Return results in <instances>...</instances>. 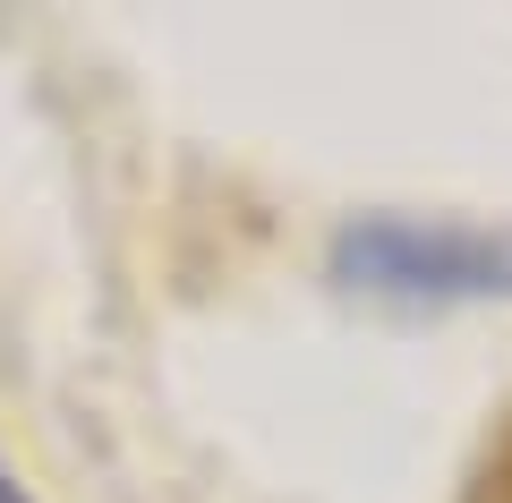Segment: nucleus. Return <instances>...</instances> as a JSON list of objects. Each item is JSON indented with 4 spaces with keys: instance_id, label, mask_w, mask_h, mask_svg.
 <instances>
[{
    "instance_id": "f03ea898",
    "label": "nucleus",
    "mask_w": 512,
    "mask_h": 503,
    "mask_svg": "<svg viewBox=\"0 0 512 503\" xmlns=\"http://www.w3.org/2000/svg\"><path fill=\"white\" fill-rule=\"evenodd\" d=\"M0 503H35V495H26L18 478H9V461H0Z\"/></svg>"
},
{
    "instance_id": "f257e3e1",
    "label": "nucleus",
    "mask_w": 512,
    "mask_h": 503,
    "mask_svg": "<svg viewBox=\"0 0 512 503\" xmlns=\"http://www.w3.org/2000/svg\"><path fill=\"white\" fill-rule=\"evenodd\" d=\"M333 273L367 299H512V222H410L367 214L333 239Z\"/></svg>"
}]
</instances>
